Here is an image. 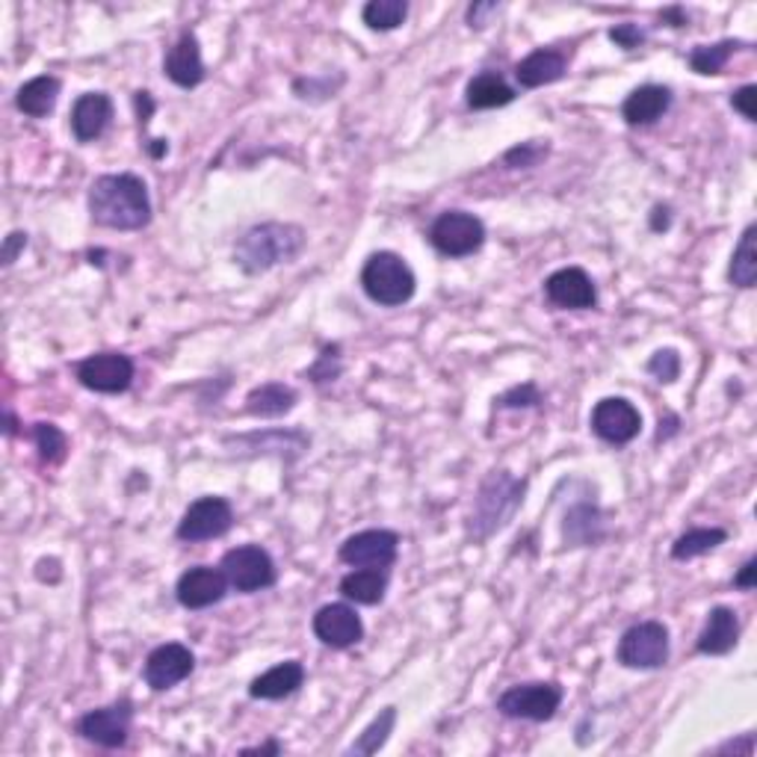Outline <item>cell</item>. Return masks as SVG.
Here are the masks:
<instances>
[{"mask_svg": "<svg viewBox=\"0 0 757 757\" xmlns=\"http://www.w3.org/2000/svg\"><path fill=\"white\" fill-rule=\"evenodd\" d=\"M89 216L110 231H139L151 223V199L143 178L131 172L101 176L89 187Z\"/></svg>", "mask_w": 757, "mask_h": 757, "instance_id": "6da1fadb", "label": "cell"}, {"mask_svg": "<svg viewBox=\"0 0 757 757\" xmlns=\"http://www.w3.org/2000/svg\"><path fill=\"white\" fill-rule=\"evenodd\" d=\"M524 495L527 479H518L509 471H492L483 479V486L474 497V506H471V515H467V542L483 544L495 533H500L512 521L515 512L521 509Z\"/></svg>", "mask_w": 757, "mask_h": 757, "instance_id": "7a4b0ae2", "label": "cell"}, {"mask_svg": "<svg viewBox=\"0 0 757 757\" xmlns=\"http://www.w3.org/2000/svg\"><path fill=\"white\" fill-rule=\"evenodd\" d=\"M305 231L293 223H261L249 228V231L234 246V263L246 272V275H261L282 263L296 261L305 249Z\"/></svg>", "mask_w": 757, "mask_h": 757, "instance_id": "3957f363", "label": "cell"}, {"mask_svg": "<svg viewBox=\"0 0 757 757\" xmlns=\"http://www.w3.org/2000/svg\"><path fill=\"white\" fill-rule=\"evenodd\" d=\"M361 287L382 308H399L415 296L418 279L397 252H373L361 267Z\"/></svg>", "mask_w": 757, "mask_h": 757, "instance_id": "277c9868", "label": "cell"}, {"mask_svg": "<svg viewBox=\"0 0 757 757\" xmlns=\"http://www.w3.org/2000/svg\"><path fill=\"white\" fill-rule=\"evenodd\" d=\"M429 244L444 258H467L486 244V225L467 211H444L429 228Z\"/></svg>", "mask_w": 757, "mask_h": 757, "instance_id": "5b68a950", "label": "cell"}, {"mask_svg": "<svg viewBox=\"0 0 757 757\" xmlns=\"http://www.w3.org/2000/svg\"><path fill=\"white\" fill-rule=\"evenodd\" d=\"M624 669H660L669 663V628L663 622H640L628 628L615 648Z\"/></svg>", "mask_w": 757, "mask_h": 757, "instance_id": "8992f818", "label": "cell"}, {"mask_svg": "<svg viewBox=\"0 0 757 757\" xmlns=\"http://www.w3.org/2000/svg\"><path fill=\"white\" fill-rule=\"evenodd\" d=\"M565 690L556 680H535V683H518L497 699V710L509 719H527V722H547L556 716L563 704Z\"/></svg>", "mask_w": 757, "mask_h": 757, "instance_id": "52a82bcc", "label": "cell"}, {"mask_svg": "<svg viewBox=\"0 0 757 757\" xmlns=\"http://www.w3.org/2000/svg\"><path fill=\"white\" fill-rule=\"evenodd\" d=\"M219 568L225 572L228 583H231L234 592L252 595L261 592V589H270L279 572H275V563L267 547L261 544H240L223 556Z\"/></svg>", "mask_w": 757, "mask_h": 757, "instance_id": "ba28073f", "label": "cell"}, {"mask_svg": "<svg viewBox=\"0 0 757 757\" xmlns=\"http://www.w3.org/2000/svg\"><path fill=\"white\" fill-rule=\"evenodd\" d=\"M78 382L95 394H125L134 382V361L125 352H95L75 368Z\"/></svg>", "mask_w": 757, "mask_h": 757, "instance_id": "9c48e42d", "label": "cell"}, {"mask_svg": "<svg viewBox=\"0 0 757 757\" xmlns=\"http://www.w3.org/2000/svg\"><path fill=\"white\" fill-rule=\"evenodd\" d=\"M131 722H134V704L127 699L113 701L108 708L89 710L78 719V734L101 748H122L131 737Z\"/></svg>", "mask_w": 757, "mask_h": 757, "instance_id": "30bf717a", "label": "cell"}, {"mask_svg": "<svg viewBox=\"0 0 757 757\" xmlns=\"http://www.w3.org/2000/svg\"><path fill=\"white\" fill-rule=\"evenodd\" d=\"M234 527V509L225 497H199L178 524L181 542H211Z\"/></svg>", "mask_w": 757, "mask_h": 757, "instance_id": "8fae6325", "label": "cell"}, {"mask_svg": "<svg viewBox=\"0 0 757 757\" xmlns=\"http://www.w3.org/2000/svg\"><path fill=\"white\" fill-rule=\"evenodd\" d=\"M399 535L391 530H361L338 547L340 563L352 568H391L397 563Z\"/></svg>", "mask_w": 757, "mask_h": 757, "instance_id": "7c38bea8", "label": "cell"}, {"mask_svg": "<svg viewBox=\"0 0 757 757\" xmlns=\"http://www.w3.org/2000/svg\"><path fill=\"white\" fill-rule=\"evenodd\" d=\"M592 432L607 444H631L642 432L640 408L624 397H603L592 408Z\"/></svg>", "mask_w": 757, "mask_h": 757, "instance_id": "4fadbf2b", "label": "cell"}, {"mask_svg": "<svg viewBox=\"0 0 757 757\" xmlns=\"http://www.w3.org/2000/svg\"><path fill=\"white\" fill-rule=\"evenodd\" d=\"M195 669V654L181 642H166L160 648L148 654L143 678L155 692H166L187 680Z\"/></svg>", "mask_w": 757, "mask_h": 757, "instance_id": "5bb4252c", "label": "cell"}, {"mask_svg": "<svg viewBox=\"0 0 757 757\" xmlns=\"http://www.w3.org/2000/svg\"><path fill=\"white\" fill-rule=\"evenodd\" d=\"M231 583L225 577L223 568H214V565H195L190 572H184L178 577L176 598L181 607L187 610H207L214 607L228 595Z\"/></svg>", "mask_w": 757, "mask_h": 757, "instance_id": "9a60e30c", "label": "cell"}, {"mask_svg": "<svg viewBox=\"0 0 757 757\" xmlns=\"http://www.w3.org/2000/svg\"><path fill=\"white\" fill-rule=\"evenodd\" d=\"M544 296L554 308H563V312H586V308L598 305L595 282L589 279V272L580 270V267H563L554 275H547Z\"/></svg>", "mask_w": 757, "mask_h": 757, "instance_id": "2e32d148", "label": "cell"}, {"mask_svg": "<svg viewBox=\"0 0 757 757\" xmlns=\"http://www.w3.org/2000/svg\"><path fill=\"white\" fill-rule=\"evenodd\" d=\"M314 636L329 645V648H352L364 640V624L361 615L350 603H326L314 615Z\"/></svg>", "mask_w": 757, "mask_h": 757, "instance_id": "e0dca14e", "label": "cell"}, {"mask_svg": "<svg viewBox=\"0 0 757 757\" xmlns=\"http://www.w3.org/2000/svg\"><path fill=\"white\" fill-rule=\"evenodd\" d=\"M166 78L172 80L176 87L181 89H195L204 80V63H202V48H199V39L195 33H181L172 48L166 50L163 59Z\"/></svg>", "mask_w": 757, "mask_h": 757, "instance_id": "ac0fdd59", "label": "cell"}, {"mask_svg": "<svg viewBox=\"0 0 757 757\" xmlns=\"http://www.w3.org/2000/svg\"><path fill=\"white\" fill-rule=\"evenodd\" d=\"M113 122V98L108 92H87L71 108V134L78 143H95Z\"/></svg>", "mask_w": 757, "mask_h": 757, "instance_id": "d6986e66", "label": "cell"}, {"mask_svg": "<svg viewBox=\"0 0 757 757\" xmlns=\"http://www.w3.org/2000/svg\"><path fill=\"white\" fill-rule=\"evenodd\" d=\"M739 642V619L731 607H713L708 612V622L701 628L696 651L708 654V657H722L728 651L737 648Z\"/></svg>", "mask_w": 757, "mask_h": 757, "instance_id": "ffe728a7", "label": "cell"}, {"mask_svg": "<svg viewBox=\"0 0 757 757\" xmlns=\"http://www.w3.org/2000/svg\"><path fill=\"white\" fill-rule=\"evenodd\" d=\"M671 108V89L660 87V83H645V87L633 89L631 95L624 98L622 118L628 125L642 127L654 125L663 113Z\"/></svg>", "mask_w": 757, "mask_h": 757, "instance_id": "44dd1931", "label": "cell"}, {"mask_svg": "<svg viewBox=\"0 0 757 757\" xmlns=\"http://www.w3.org/2000/svg\"><path fill=\"white\" fill-rule=\"evenodd\" d=\"M568 68V57L560 48H539L515 66V78L524 89H539L556 83Z\"/></svg>", "mask_w": 757, "mask_h": 757, "instance_id": "7402d4cb", "label": "cell"}, {"mask_svg": "<svg viewBox=\"0 0 757 757\" xmlns=\"http://www.w3.org/2000/svg\"><path fill=\"white\" fill-rule=\"evenodd\" d=\"M302 683H305V666L300 660H284L258 675L249 683V696L258 701H279L293 696Z\"/></svg>", "mask_w": 757, "mask_h": 757, "instance_id": "603a6c76", "label": "cell"}, {"mask_svg": "<svg viewBox=\"0 0 757 757\" xmlns=\"http://www.w3.org/2000/svg\"><path fill=\"white\" fill-rule=\"evenodd\" d=\"M300 403V394L284 382H267L246 394V411L252 418H282Z\"/></svg>", "mask_w": 757, "mask_h": 757, "instance_id": "cb8c5ba5", "label": "cell"}, {"mask_svg": "<svg viewBox=\"0 0 757 757\" xmlns=\"http://www.w3.org/2000/svg\"><path fill=\"white\" fill-rule=\"evenodd\" d=\"M338 589L347 601L376 607L388 592V568H355L340 580Z\"/></svg>", "mask_w": 757, "mask_h": 757, "instance_id": "d4e9b609", "label": "cell"}, {"mask_svg": "<svg viewBox=\"0 0 757 757\" xmlns=\"http://www.w3.org/2000/svg\"><path fill=\"white\" fill-rule=\"evenodd\" d=\"M59 89H63V83H59L57 78L39 75V78L27 80V83L19 89V95H15V108L30 118L50 116L59 101Z\"/></svg>", "mask_w": 757, "mask_h": 757, "instance_id": "484cf974", "label": "cell"}, {"mask_svg": "<svg viewBox=\"0 0 757 757\" xmlns=\"http://www.w3.org/2000/svg\"><path fill=\"white\" fill-rule=\"evenodd\" d=\"M563 535L565 542L572 547H586V544H598L603 539V521L601 512L595 500L589 504H577L565 512V524H563Z\"/></svg>", "mask_w": 757, "mask_h": 757, "instance_id": "4316f807", "label": "cell"}, {"mask_svg": "<svg viewBox=\"0 0 757 757\" xmlns=\"http://www.w3.org/2000/svg\"><path fill=\"white\" fill-rule=\"evenodd\" d=\"M465 101L471 110H495L506 108L515 101V89L506 83L497 71H483L476 75L465 89Z\"/></svg>", "mask_w": 757, "mask_h": 757, "instance_id": "83f0119b", "label": "cell"}, {"mask_svg": "<svg viewBox=\"0 0 757 757\" xmlns=\"http://www.w3.org/2000/svg\"><path fill=\"white\" fill-rule=\"evenodd\" d=\"M728 542V533L722 527H696V530H687L683 535L675 539L671 544V560L675 563H690L696 556H704L710 551H716L719 544Z\"/></svg>", "mask_w": 757, "mask_h": 757, "instance_id": "f1b7e54d", "label": "cell"}, {"mask_svg": "<svg viewBox=\"0 0 757 757\" xmlns=\"http://www.w3.org/2000/svg\"><path fill=\"white\" fill-rule=\"evenodd\" d=\"M731 284H737L743 291L755 287L757 282V228L748 225L743 237H739V246L734 249V258H731L728 270Z\"/></svg>", "mask_w": 757, "mask_h": 757, "instance_id": "f546056e", "label": "cell"}, {"mask_svg": "<svg viewBox=\"0 0 757 757\" xmlns=\"http://www.w3.org/2000/svg\"><path fill=\"white\" fill-rule=\"evenodd\" d=\"M394 725H397V708L378 710V716L361 731L359 737L352 739V746H347V755H376L394 734Z\"/></svg>", "mask_w": 757, "mask_h": 757, "instance_id": "4dcf8cb0", "label": "cell"}, {"mask_svg": "<svg viewBox=\"0 0 757 757\" xmlns=\"http://www.w3.org/2000/svg\"><path fill=\"white\" fill-rule=\"evenodd\" d=\"M234 444H255V450H263V453H279L284 456L287 450H293L300 456L302 450H308V436L300 432V429H275V432H263V436H246L237 438Z\"/></svg>", "mask_w": 757, "mask_h": 757, "instance_id": "1f68e13d", "label": "cell"}, {"mask_svg": "<svg viewBox=\"0 0 757 757\" xmlns=\"http://www.w3.org/2000/svg\"><path fill=\"white\" fill-rule=\"evenodd\" d=\"M30 438L39 450V456L45 465H63L68 456V436L57 423H33Z\"/></svg>", "mask_w": 757, "mask_h": 757, "instance_id": "d6a6232c", "label": "cell"}, {"mask_svg": "<svg viewBox=\"0 0 757 757\" xmlns=\"http://www.w3.org/2000/svg\"><path fill=\"white\" fill-rule=\"evenodd\" d=\"M743 48V42L722 39L716 45H699L690 54V66L696 75H719L722 68L728 66V59L734 57V50Z\"/></svg>", "mask_w": 757, "mask_h": 757, "instance_id": "836d02e7", "label": "cell"}, {"mask_svg": "<svg viewBox=\"0 0 757 757\" xmlns=\"http://www.w3.org/2000/svg\"><path fill=\"white\" fill-rule=\"evenodd\" d=\"M408 15L406 0H370L361 19L370 30H378V33H388V30H397Z\"/></svg>", "mask_w": 757, "mask_h": 757, "instance_id": "e575fe53", "label": "cell"}, {"mask_svg": "<svg viewBox=\"0 0 757 757\" xmlns=\"http://www.w3.org/2000/svg\"><path fill=\"white\" fill-rule=\"evenodd\" d=\"M648 373L657 382H675L680 376V355L675 350H657L648 361Z\"/></svg>", "mask_w": 757, "mask_h": 757, "instance_id": "d590c367", "label": "cell"}, {"mask_svg": "<svg viewBox=\"0 0 757 757\" xmlns=\"http://www.w3.org/2000/svg\"><path fill=\"white\" fill-rule=\"evenodd\" d=\"M542 403V391L535 388L533 382H524V385H518V388L506 391L504 397L497 399V406L500 408H530V406H539Z\"/></svg>", "mask_w": 757, "mask_h": 757, "instance_id": "8d00e7d4", "label": "cell"}, {"mask_svg": "<svg viewBox=\"0 0 757 757\" xmlns=\"http://www.w3.org/2000/svg\"><path fill=\"white\" fill-rule=\"evenodd\" d=\"M308 376L314 382H335L340 376V347H326L320 352V359L308 370Z\"/></svg>", "mask_w": 757, "mask_h": 757, "instance_id": "74e56055", "label": "cell"}, {"mask_svg": "<svg viewBox=\"0 0 757 757\" xmlns=\"http://www.w3.org/2000/svg\"><path fill=\"white\" fill-rule=\"evenodd\" d=\"M547 155V143H524V146L512 148V151H506V163L515 166V169H530V166H535L542 157Z\"/></svg>", "mask_w": 757, "mask_h": 757, "instance_id": "f35d334b", "label": "cell"}, {"mask_svg": "<svg viewBox=\"0 0 757 757\" xmlns=\"http://www.w3.org/2000/svg\"><path fill=\"white\" fill-rule=\"evenodd\" d=\"M610 39L615 42L619 48L633 50V48H640L642 42H645V30H642L640 24H631V21H624V24H615V27L610 30Z\"/></svg>", "mask_w": 757, "mask_h": 757, "instance_id": "ab89813d", "label": "cell"}, {"mask_svg": "<svg viewBox=\"0 0 757 757\" xmlns=\"http://www.w3.org/2000/svg\"><path fill=\"white\" fill-rule=\"evenodd\" d=\"M755 101H757V87H752V83H748V87H743V89H737V92L731 95V104H734V110H737V113H743L748 122H755L757 118Z\"/></svg>", "mask_w": 757, "mask_h": 757, "instance_id": "60d3db41", "label": "cell"}, {"mask_svg": "<svg viewBox=\"0 0 757 757\" xmlns=\"http://www.w3.org/2000/svg\"><path fill=\"white\" fill-rule=\"evenodd\" d=\"M27 249V234L24 231H12L7 240H3V252H0V261H3V267H10V263H15V258H19L21 252Z\"/></svg>", "mask_w": 757, "mask_h": 757, "instance_id": "b9f144b4", "label": "cell"}, {"mask_svg": "<svg viewBox=\"0 0 757 757\" xmlns=\"http://www.w3.org/2000/svg\"><path fill=\"white\" fill-rule=\"evenodd\" d=\"M497 10H500V7H497L495 0H486V3H474V7L467 10V24H471V27H476V30H483L488 24V19H492Z\"/></svg>", "mask_w": 757, "mask_h": 757, "instance_id": "7bdbcfd3", "label": "cell"}, {"mask_svg": "<svg viewBox=\"0 0 757 757\" xmlns=\"http://www.w3.org/2000/svg\"><path fill=\"white\" fill-rule=\"evenodd\" d=\"M719 755H725V752H734V755H746L752 757V752H755V734H746L743 739H728V743H722V746L716 748Z\"/></svg>", "mask_w": 757, "mask_h": 757, "instance_id": "ee69618b", "label": "cell"}, {"mask_svg": "<svg viewBox=\"0 0 757 757\" xmlns=\"http://www.w3.org/2000/svg\"><path fill=\"white\" fill-rule=\"evenodd\" d=\"M755 574H757V560L752 556V560L739 568L737 577H734V586H737V589H746V592L748 589H755Z\"/></svg>", "mask_w": 757, "mask_h": 757, "instance_id": "f6af8a7d", "label": "cell"}, {"mask_svg": "<svg viewBox=\"0 0 757 757\" xmlns=\"http://www.w3.org/2000/svg\"><path fill=\"white\" fill-rule=\"evenodd\" d=\"M660 19L669 24V27H683L687 21H690V15L687 12L680 10V7H671V10H663L660 12Z\"/></svg>", "mask_w": 757, "mask_h": 757, "instance_id": "bcb514c9", "label": "cell"}, {"mask_svg": "<svg viewBox=\"0 0 757 757\" xmlns=\"http://www.w3.org/2000/svg\"><path fill=\"white\" fill-rule=\"evenodd\" d=\"M669 223H671V216H669V207H654V214H651V228L654 231H666L669 228Z\"/></svg>", "mask_w": 757, "mask_h": 757, "instance_id": "7dc6e473", "label": "cell"}, {"mask_svg": "<svg viewBox=\"0 0 757 757\" xmlns=\"http://www.w3.org/2000/svg\"><path fill=\"white\" fill-rule=\"evenodd\" d=\"M244 755H282V746L279 743H263V746L244 748Z\"/></svg>", "mask_w": 757, "mask_h": 757, "instance_id": "c3c4849f", "label": "cell"}, {"mask_svg": "<svg viewBox=\"0 0 757 757\" xmlns=\"http://www.w3.org/2000/svg\"><path fill=\"white\" fill-rule=\"evenodd\" d=\"M7 436H15V418H12V411H7Z\"/></svg>", "mask_w": 757, "mask_h": 757, "instance_id": "681fc988", "label": "cell"}]
</instances>
